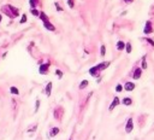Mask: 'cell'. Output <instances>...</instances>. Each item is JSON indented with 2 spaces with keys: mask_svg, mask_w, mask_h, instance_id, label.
Masks as SVG:
<instances>
[{
  "mask_svg": "<svg viewBox=\"0 0 154 140\" xmlns=\"http://www.w3.org/2000/svg\"><path fill=\"white\" fill-rule=\"evenodd\" d=\"M3 12H5L6 16H8L10 18H16L17 16H19V10L16 8L12 5H5L3 6Z\"/></svg>",
  "mask_w": 154,
  "mask_h": 140,
  "instance_id": "1",
  "label": "cell"
},
{
  "mask_svg": "<svg viewBox=\"0 0 154 140\" xmlns=\"http://www.w3.org/2000/svg\"><path fill=\"white\" fill-rule=\"evenodd\" d=\"M48 69H49V62L48 63H42V64H40L39 73L41 75H47L48 74Z\"/></svg>",
  "mask_w": 154,
  "mask_h": 140,
  "instance_id": "2",
  "label": "cell"
},
{
  "mask_svg": "<svg viewBox=\"0 0 154 140\" xmlns=\"http://www.w3.org/2000/svg\"><path fill=\"white\" fill-rule=\"evenodd\" d=\"M132 129H134V121H132V118H128L126 121V124H125V132L126 133H131Z\"/></svg>",
  "mask_w": 154,
  "mask_h": 140,
  "instance_id": "3",
  "label": "cell"
},
{
  "mask_svg": "<svg viewBox=\"0 0 154 140\" xmlns=\"http://www.w3.org/2000/svg\"><path fill=\"white\" fill-rule=\"evenodd\" d=\"M143 33H145L146 35L153 33V27H152V22H150V21H147V22H146L145 28H143Z\"/></svg>",
  "mask_w": 154,
  "mask_h": 140,
  "instance_id": "4",
  "label": "cell"
},
{
  "mask_svg": "<svg viewBox=\"0 0 154 140\" xmlns=\"http://www.w3.org/2000/svg\"><path fill=\"white\" fill-rule=\"evenodd\" d=\"M119 104H120V99H119L118 97H115V98H113V100H112V103L110 104L108 110H110V111H113L115 107H116V106H118Z\"/></svg>",
  "mask_w": 154,
  "mask_h": 140,
  "instance_id": "5",
  "label": "cell"
},
{
  "mask_svg": "<svg viewBox=\"0 0 154 140\" xmlns=\"http://www.w3.org/2000/svg\"><path fill=\"white\" fill-rule=\"evenodd\" d=\"M110 64H111L110 62H101L98 65H95V68L98 69V71L100 73V71H102V70H106V68H108Z\"/></svg>",
  "mask_w": 154,
  "mask_h": 140,
  "instance_id": "6",
  "label": "cell"
},
{
  "mask_svg": "<svg viewBox=\"0 0 154 140\" xmlns=\"http://www.w3.org/2000/svg\"><path fill=\"white\" fill-rule=\"evenodd\" d=\"M142 75V69L141 68H135L134 73H132V78L134 80H138Z\"/></svg>",
  "mask_w": 154,
  "mask_h": 140,
  "instance_id": "7",
  "label": "cell"
},
{
  "mask_svg": "<svg viewBox=\"0 0 154 140\" xmlns=\"http://www.w3.org/2000/svg\"><path fill=\"white\" fill-rule=\"evenodd\" d=\"M124 87V89L125 91H128V92H131V91H134L135 89V83L134 82H130V81H128V82H125V85L123 86Z\"/></svg>",
  "mask_w": 154,
  "mask_h": 140,
  "instance_id": "8",
  "label": "cell"
},
{
  "mask_svg": "<svg viewBox=\"0 0 154 140\" xmlns=\"http://www.w3.org/2000/svg\"><path fill=\"white\" fill-rule=\"evenodd\" d=\"M52 87H53V83L52 82H48L45 87V94L49 98L51 97V93H52Z\"/></svg>",
  "mask_w": 154,
  "mask_h": 140,
  "instance_id": "9",
  "label": "cell"
},
{
  "mask_svg": "<svg viewBox=\"0 0 154 140\" xmlns=\"http://www.w3.org/2000/svg\"><path fill=\"white\" fill-rule=\"evenodd\" d=\"M43 27L47 29L48 32H55V27L49 21H47V22H43Z\"/></svg>",
  "mask_w": 154,
  "mask_h": 140,
  "instance_id": "10",
  "label": "cell"
},
{
  "mask_svg": "<svg viewBox=\"0 0 154 140\" xmlns=\"http://www.w3.org/2000/svg\"><path fill=\"white\" fill-rule=\"evenodd\" d=\"M59 132H60V129H59L58 127H53V128L49 131V133H48V136H49V138H53V136H55V135H57Z\"/></svg>",
  "mask_w": 154,
  "mask_h": 140,
  "instance_id": "11",
  "label": "cell"
},
{
  "mask_svg": "<svg viewBox=\"0 0 154 140\" xmlns=\"http://www.w3.org/2000/svg\"><path fill=\"white\" fill-rule=\"evenodd\" d=\"M122 104L123 105H125V106H130L132 104V100H131V98L129 97H125V98H123L122 99Z\"/></svg>",
  "mask_w": 154,
  "mask_h": 140,
  "instance_id": "12",
  "label": "cell"
},
{
  "mask_svg": "<svg viewBox=\"0 0 154 140\" xmlns=\"http://www.w3.org/2000/svg\"><path fill=\"white\" fill-rule=\"evenodd\" d=\"M89 74L93 76V77H98L100 73L98 71V69H96L95 66H93V68H90V69H89Z\"/></svg>",
  "mask_w": 154,
  "mask_h": 140,
  "instance_id": "13",
  "label": "cell"
},
{
  "mask_svg": "<svg viewBox=\"0 0 154 140\" xmlns=\"http://www.w3.org/2000/svg\"><path fill=\"white\" fill-rule=\"evenodd\" d=\"M116 47H117L118 51H123V49L125 48V42H124V41H122V40H119V41H117Z\"/></svg>",
  "mask_w": 154,
  "mask_h": 140,
  "instance_id": "14",
  "label": "cell"
},
{
  "mask_svg": "<svg viewBox=\"0 0 154 140\" xmlns=\"http://www.w3.org/2000/svg\"><path fill=\"white\" fill-rule=\"evenodd\" d=\"M88 85H89V81H88V80H83V81H81L78 88H79V89H84V88L88 87Z\"/></svg>",
  "mask_w": 154,
  "mask_h": 140,
  "instance_id": "15",
  "label": "cell"
},
{
  "mask_svg": "<svg viewBox=\"0 0 154 140\" xmlns=\"http://www.w3.org/2000/svg\"><path fill=\"white\" fill-rule=\"evenodd\" d=\"M39 18H40L42 22H47V21H49V19H48V16H47V15H46L43 11H41V12H40V16H39Z\"/></svg>",
  "mask_w": 154,
  "mask_h": 140,
  "instance_id": "16",
  "label": "cell"
},
{
  "mask_svg": "<svg viewBox=\"0 0 154 140\" xmlns=\"http://www.w3.org/2000/svg\"><path fill=\"white\" fill-rule=\"evenodd\" d=\"M39 5V0H29V6L30 8H36Z\"/></svg>",
  "mask_w": 154,
  "mask_h": 140,
  "instance_id": "17",
  "label": "cell"
},
{
  "mask_svg": "<svg viewBox=\"0 0 154 140\" xmlns=\"http://www.w3.org/2000/svg\"><path fill=\"white\" fill-rule=\"evenodd\" d=\"M10 92H11L12 94H15V95H19V89L17 87H15V86L10 87Z\"/></svg>",
  "mask_w": 154,
  "mask_h": 140,
  "instance_id": "18",
  "label": "cell"
},
{
  "mask_svg": "<svg viewBox=\"0 0 154 140\" xmlns=\"http://www.w3.org/2000/svg\"><path fill=\"white\" fill-rule=\"evenodd\" d=\"M40 12H41V11H39L37 8H30V13H32L33 16H35V17H39V16H40Z\"/></svg>",
  "mask_w": 154,
  "mask_h": 140,
  "instance_id": "19",
  "label": "cell"
},
{
  "mask_svg": "<svg viewBox=\"0 0 154 140\" xmlns=\"http://www.w3.org/2000/svg\"><path fill=\"white\" fill-rule=\"evenodd\" d=\"M124 49H125V52H126V53H131V51H132V46H131V44H130V42H126Z\"/></svg>",
  "mask_w": 154,
  "mask_h": 140,
  "instance_id": "20",
  "label": "cell"
},
{
  "mask_svg": "<svg viewBox=\"0 0 154 140\" xmlns=\"http://www.w3.org/2000/svg\"><path fill=\"white\" fill-rule=\"evenodd\" d=\"M141 69L142 70H146L147 69V62H146V56L142 57V64H141Z\"/></svg>",
  "mask_w": 154,
  "mask_h": 140,
  "instance_id": "21",
  "label": "cell"
},
{
  "mask_svg": "<svg viewBox=\"0 0 154 140\" xmlns=\"http://www.w3.org/2000/svg\"><path fill=\"white\" fill-rule=\"evenodd\" d=\"M105 54H106V46L105 45H101V47H100V56L101 57H105Z\"/></svg>",
  "mask_w": 154,
  "mask_h": 140,
  "instance_id": "22",
  "label": "cell"
},
{
  "mask_svg": "<svg viewBox=\"0 0 154 140\" xmlns=\"http://www.w3.org/2000/svg\"><path fill=\"white\" fill-rule=\"evenodd\" d=\"M40 105H41V102H40V99H36V102H35V109H34V112L36 114L39 111V109H40Z\"/></svg>",
  "mask_w": 154,
  "mask_h": 140,
  "instance_id": "23",
  "label": "cell"
},
{
  "mask_svg": "<svg viewBox=\"0 0 154 140\" xmlns=\"http://www.w3.org/2000/svg\"><path fill=\"white\" fill-rule=\"evenodd\" d=\"M54 74L58 76V78H59V80H61V78H63V76H64L63 71H61V70H59V69H57V70H55V71H54Z\"/></svg>",
  "mask_w": 154,
  "mask_h": 140,
  "instance_id": "24",
  "label": "cell"
},
{
  "mask_svg": "<svg viewBox=\"0 0 154 140\" xmlns=\"http://www.w3.org/2000/svg\"><path fill=\"white\" fill-rule=\"evenodd\" d=\"M25 22H27V15L23 13L22 17H20V19H19V23H20V24H24Z\"/></svg>",
  "mask_w": 154,
  "mask_h": 140,
  "instance_id": "25",
  "label": "cell"
},
{
  "mask_svg": "<svg viewBox=\"0 0 154 140\" xmlns=\"http://www.w3.org/2000/svg\"><path fill=\"white\" fill-rule=\"evenodd\" d=\"M123 89H124V87H123L120 83H118V85L116 86V92H118V93H119V92H122V91H123Z\"/></svg>",
  "mask_w": 154,
  "mask_h": 140,
  "instance_id": "26",
  "label": "cell"
},
{
  "mask_svg": "<svg viewBox=\"0 0 154 140\" xmlns=\"http://www.w3.org/2000/svg\"><path fill=\"white\" fill-rule=\"evenodd\" d=\"M54 6H55V8H57V11L63 12V7H61V6L59 5V3H54Z\"/></svg>",
  "mask_w": 154,
  "mask_h": 140,
  "instance_id": "27",
  "label": "cell"
},
{
  "mask_svg": "<svg viewBox=\"0 0 154 140\" xmlns=\"http://www.w3.org/2000/svg\"><path fill=\"white\" fill-rule=\"evenodd\" d=\"M36 128H37V124H34L30 129H28V133H34V132L36 131Z\"/></svg>",
  "mask_w": 154,
  "mask_h": 140,
  "instance_id": "28",
  "label": "cell"
},
{
  "mask_svg": "<svg viewBox=\"0 0 154 140\" xmlns=\"http://www.w3.org/2000/svg\"><path fill=\"white\" fill-rule=\"evenodd\" d=\"M67 4H69V7H70V8H74V7H75L74 0H67Z\"/></svg>",
  "mask_w": 154,
  "mask_h": 140,
  "instance_id": "29",
  "label": "cell"
},
{
  "mask_svg": "<svg viewBox=\"0 0 154 140\" xmlns=\"http://www.w3.org/2000/svg\"><path fill=\"white\" fill-rule=\"evenodd\" d=\"M145 40H146V41H147L148 44H150V45H152V46L154 47V41H153V40H152V39H149V37H147V39H145Z\"/></svg>",
  "mask_w": 154,
  "mask_h": 140,
  "instance_id": "30",
  "label": "cell"
},
{
  "mask_svg": "<svg viewBox=\"0 0 154 140\" xmlns=\"http://www.w3.org/2000/svg\"><path fill=\"white\" fill-rule=\"evenodd\" d=\"M123 1H124V3H126V4H131L132 1H134V0H123Z\"/></svg>",
  "mask_w": 154,
  "mask_h": 140,
  "instance_id": "31",
  "label": "cell"
},
{
  "mask_svg": "<svg viewBox=\"0 0 154 140\" xmlns=\"http://www.w3.org/2000/svg\"><path fill=\"white\" fill-rule=\"evenodd\" d=\"M1 21H3V16H1V13H0V23H1Z\"/></svg>",
  "mask_w": 154,
  "mask_h": 140,
  "instance_id": "32",
  "label": "cell"
},
{
  "mask_svg": "<svg viewBox=\"0 0 154 140\" xmlns=\"http://www.w3.org/2000/svg\"><path fill=\"white\" fill-rule=\"evenodd\" d=\"M69 140H72V139H69Z\"/></svg>",
  "mask_w": 154,
  "mask_h": 140,
  "instance_id": "33",
  "label": "cell"
}]
</instances>
